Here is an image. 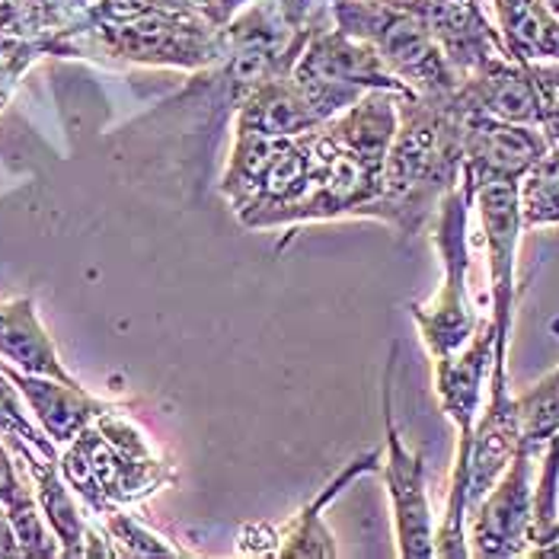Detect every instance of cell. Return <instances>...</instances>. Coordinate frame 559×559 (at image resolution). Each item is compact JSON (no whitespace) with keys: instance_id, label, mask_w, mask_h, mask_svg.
Returning <instances> with one entry per match:
<instances>
[{"instance_id":"ffe728a7","label":"cell","mask_w":559,"mask_h":559,"mask_svg":"<svg viewBox=\"0 0 559 559\" xmlns=\"http://www.w3.org/2000/svg\"><path fill=\"white\" fill-rule=\"evenodd\" d=\"M0 557H23V547H20L16 527H13V521L7 518L3 509H0Z\"/></svg>"},{"instance_id":"8992f818","label":"cell","mask_w":559,"mask_h":559,"mask_svg":"<svg viewBox=\"0 0 559 559\" xmlns=\"http://www.w3.org/2000/svg\"><path fill=\"white\" fill-rule=\"evenodd\" d=\"M534 527V451L521 448L471 512V557H527Z\"/></svg>"},{"instance_id":"7a4b0ae2","label":"cell","mask_w":559,"mask_h":559,"mask_svg":"<svg viewBox=\"0 0 559 559\" xmlns=\"http://www.w3.org/2000/svg\"><path fill=\"white\" fill-rule=\"evenodd\" d=\"M471 209H474V195L467 192V186L461 182L457 189H451L438 212H435V250L441 257V288L435 292L429 304H416L413 307V320L419 326V336L429 348L431 361H444L454 352H461L471 343V336L479 326V313L471 301Z\"/></svg>"},{"instance_id":"8fae6325","label":"cell","mask_w":559,"mask_h":559,"mask_svg":"<svg viewBox=\"0 0 559 559\" xmlns=\"http://www.w3.org/2000/svg\"><path fill=\"white\" fill-rule=\"evenodd\" d=\"M0 371L7 374L10 384L26 396V403L33 406L36 419L43 423L45 435L58 444L74 441L86 426H93L99 416L112 413L109 403L90 396L78 381H55V378H43V374H29V371H16L0 358Z\"/></svg>"},{"instance_id":"ba28073f","label":"cell","mask_w":559,"mask_h":559,"mask_svg":"<svg viewBox=\"0 0 559 559\" xmlns=\"http://www.w3.org/2000/svg\"><path fill=\"white\" fill-rule=\"evenodd\" d=\"M496 361V323L492 317H483L471 343L454 352L444 361H435V393L444 409V416L457 429V454L454 464H467L474 426L483 409V390L492 374Z\"/></svg>"},{"instance_id":"ac0fdd59","label":"cell","mask_w":559,"mask_h":559,"mask_svg":"<svg viewBox=\"0 0 559 559\" xmlns=\"http://www.w3.org/2000/svg\"><path fill=\"white\" fill-rule=\"evenodd\" d=\"M521 409V429H524V448L534 454L547 448V441L559 435V368L550 371L544 381L518 396Z\"/></svg>"},{"instance_id":"e0dca14e","label":"cell","mask_w":559,"mask_h":559,"mask_svg":"<svg viewBox=\"0 0 559 559\" xmlns=\"http://www.w3.org/2000/svg\"><path fill=\"white\" fill-rule=\"evenodd\" d=\"M518 209L524 230L559 227V147L547 154L518 179Z\"/></svg>"},{"instance_id":"7402d4cb","label":"cell","mask_w":559,"mask_h":559,"mask_svg":"<svg viewBox=\"0 0 559 559\" xmlns=\"http://www.w3.org/2000/svg\"><path fill=\"white\" fill-rule=\"evenodd\" d=\"M527 557H537V559H559V537L557 540H550V544H544V547H534Z\"/></svg>"},{"instance_id":"2e32d148","label":"cell","mask_w":559,"mask_h":559,"mask_svg":"<svg viewBox=\"0 0 559 559\" xmlns=\"http://www.w3.org/2000/svg\"><path fill=\"white\" fill-rule=\"evenodd\" d=\"M0 509L16 527L23 557H55L61 554L58 544L51 540L43 515L36 509V499L29 496V489L23 486V479L16 476V467L7 454V448L0 444Z\"/></svg>"},{"instance_id":"7c38bea8","label":"cell","mask_w":559,"mask_h":559,"mask_svg":"<svg viewBox=\"0 0 559 559\" xmlns=\"http://www.w3.org/2000/svg\"><path fill=\"white\" fill-rule=\"evenodd\" d=\"M0 358L13 361L20 371L74 384V378L64 371L55 345L39 323L33 298L0 301Z\"/></svg>"},{"instance_id":"4fadbf2b","label":"cell","mask_w":559,"mask_h":559,"mask_svg":"<svg viewBox=\"0 0 559 559\" xmlns=\"http://www.w3.org/2000/svg\"><path fill=\"white\" fill-rule=\"evenodd\" d=\"M378 467H381V451H368V454H361V457L348 461V467H345L343 474L333 476V479L323 486V492H320L310 506H304L301 512L295 515V521L285 527V537H282L278 557L282 559L336 557V554H340V550H336V540H333V534L326 531V524H323V515H320V512H323V509H326V506L343 492L345 486H348L355 476L374 474Z\"/></svg>"},{"instance_id":"9a60e30c","label":"cell","mask_w":559,"mask_h":559,"mask_svg":"<svg viewBox=\"0 0 559 559\" xmlns=\"http://www.w3.org/2000/svg\"><path fill=\"white\" fill-rule=\"evenodd\" d=\"M515 61H559V16L544 0H492Z\"/></svg>"},{"instance_id":"9c48e42d","label":"cell","mask_w":559,"mask_h":559,"mask_svg":"<svg viewBox=\"0 0 559 559\" xmlns=\"http://www.w3.org/2000/svg\"><path fill=\"white\" fill-rule=\"evenodd\" d=\"M524 448L518 396L509 390V374H489V403L479 409L467 451V506L474 512L479 499L496 486L506 467ZM471 521V518H467Z\"/></svg>"},{"instance_id":"6da1fadb","label":"cell","mask_w":559,"mask_h":559,"mask_svg":"<svg viewBox=\"0 0 559 559\" xmlns=\"http://www.w3.org/2000/svg\"><path fill=\"white\" fill-rule=\"evenodd\" d=\"M400 126L384 164V192L368 217L413 237L429 224L441 199L464 176V109L454 93L400 96Z\"/></svg>"},{"instance_id":"3957f363","label":"cell","mask_w":559,"mask_h":559,"mask_svg":"<svg viewBox=\"0 0 559 559\" xmlns=\"http://www.w3.org/2000/svg\"><path fill=\"white\" fill-rule=\"evenodd\" d=\"M474 205L489 253V292H492L489 317L496 323L492 371H509V340H512L518 298V243L524 234L521 209H518V182H489L476 189Z\"/></svg>"},{"instance_id":"d6986e66","label":"cell","mask_w":559,"mask_h":559,"mask_svg":"<svg viewBox=\"0 0 559 559\" xmlns=\"http://www.w3.org/2000/svg\"><path fill=\"white\" fill-rule=\"evenodd\" d=\"M109 534H112V540H122V544H126V554H167V557L176 554V550L167 547L157 534L144 531V527H141L138 521H131L129 515L109 512Z\"/></svg>"},{"instance_id":"30bf717a","label":"cell","mask_w":559,"mask_h":559,"mask_svg":"<svg viewBox=\"0 0 559 559\" xmlns=\"http://www.w3.org/2000/svg\"><path fill=\"white\" fill-rule=\"evenodd\" d=\"M416 13L429 26L431 39L438 43L444 61L461 81L471 78L483 64L509 55L499 33L479 13L476 0H419Z\"/></svg>"},{"instance_id":"44dd1931","label":"cell","mask_w":559,"mask_h":559,"mask_svg":"<svg viewBox=\"0 0 559 559\" xmlns=\"http://www.w3.org/2000/svg\"><path fill=\"white\" fill-rule=\"evenodd\" d=\"M544 134H547V141L559 147V90L554 93V99H550V106H547V116H544Z\"/></svg>"},{"instance_id":"5b68a950","label":"cell","mask_w":559,"mask_h":559,"mask_svg":"<svg viewBox=\"0 0 559 559\" xmlns=\"http://www.w3.org/2000/svg\"><path fill=\"white\" fill-rule=\"evenodd\" d=\"M393 371H396V345L388 358L384 371V429H388V461H384V483H388L393 521H396V544L403 559L435 557V531H431V506L426 492V457L403 444L393 416Z\"/></svg>"},{"instance_id":"603a6c76","label":"cell","mask_w":559,"mask_h":559,"mask_svg":"<svg viewBox=\"0 0 559 559\" xmlns=\"http://www.w3.org/2000/svg\"><path fill=\"white\" fill-rule=\"evenodd\" d=\"M554 438H559V435H554Z\"/></svg>"},{"instance_id":"52a82bcc","label":"cell","mask_w":559,"mask_h":559,"mask_svg":"<svg viewBox=\"0 0 559 559\" xmlns=\"http://www.w3.org/2000/svg\"><path fill=\"white\" fill-rule=\"evenodd\" d=\"M550 141L537 126L502 122L492 116L464 112V176L467 192L489 182H518L544 154Z\"/></svg>"},{"instance_id":"277c9868","label":"cell","mask_w":559,"mask_h":559,"mask_svg":"<svg viewBox=\"0 0 559 559\" xmlns=\"http://www.w3.org/2000/svg\"><path fill=\"white\" fill-rule=\"evenodd\" d=\"M559 90V61H515L496 58L483 64L454 90V99L464 112L492 116L518 126H544L547 106Z\"/></svg>"},{"instance_id":"5bb4252c","label":"cell","mask_w":559,"mask_h":559,"mask_svg":"<svg viewBox=\"0 0 559 559\" xmlns=\"http://www.w3.org/2000/svg\"><path fill=\"white\" fill-rule=\"evenodd\" d=\"M320 126L323 122L310 112L298 86L269 81V84L257 86L237 106L234 131H253L262 138H295V134L320 129Z\"/></svg>"}]
</instances>
